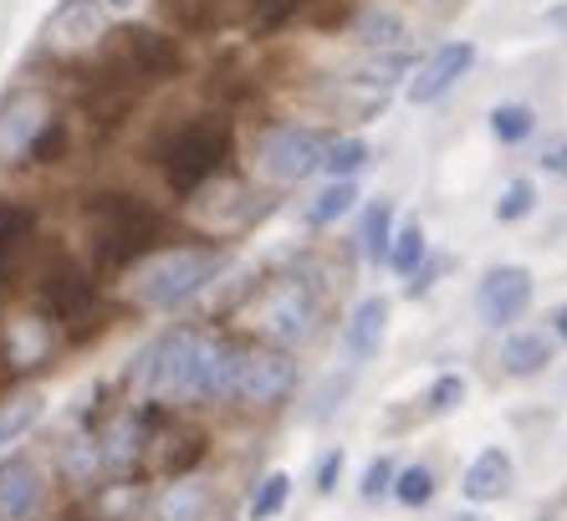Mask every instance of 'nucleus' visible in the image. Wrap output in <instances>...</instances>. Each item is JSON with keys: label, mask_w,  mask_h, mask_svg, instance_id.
Segmentation results:
<instances>
[{"label": "nucleus", "mask_w": 567, "mask_h": 521, "mask_svg": "<svg viewBox=\"0 0 567 521\" xmlns=\"http://www.w3.org/2000/svg\"><path fill=\"white\" fill-rule=\"evenodd\" d=\"M220 272V251L215 246H174V251H158L148 256L138 272L128 276V297L148 313H174V307H185L189 297L215 282Z\"/></svg>", "instance_id": "1"}, {"label": "nucleus", "mask_w": 567, "mask_h": 521, "mask_svg": "<svg viewBox=\"0 0 567 521\" xmlns=\"http://www.w3.org/2000/svg\"><path fill=\"white\" fill-rule=\"evenodd\" d=\"M205 348H210V333L199 327H169L164 338H154L138 364H133V389L144 399H195L199 389V364H205Z\"/></svg>", "instance_id": "2"}, {"label": "nucleus", "mask_w": 567, "mask_h": 521, "mask_svg": "<svg viewBox=\"0 0 567 521\" xmlns=\"http://www.w3.org/2000/svg\"><path fill=\"white\" fill-rule=\"evenodd\" d=\"M158 154H164V180H169V190L189 195V190H199V184L225 164V154H230V123H225L220 113H199V118H189V123H179V129L164 139Z\"/></svg>", "instance_id": "3"}, {"label": "nucleus", "mask_w": 567, "mask_h": 521, "mask_svg": "<svg viewBox=\"0 0 567 521\" xmlns=\"http://www.w3.org/2000/svg\"><path fill=\"white\" fill-rule=\"evenodd\" d=\"M251 159H256V174H261L266 184H302L307 174L322 170L328 144H322L312 129L277 123V129H261V133H256Z\"/></svg>", "instance_id": "4"}, {"label": "nucleus", "mask_w": 567, "mask_h": 521, "mask_svg": "<svg viewBox=\"0 0 567 521\" xmlns=\"http://www.w3.org/2000/svg\"><path fill=\"white\" fill-rule=\"evenodd\" d=\"M93 221H97V246H103L107 266H123L158 235V215L148 205L128 195H103L93 200Z\"/></svg>", "instance_id": "5"}, {"label": "nucleus", "mask_w": 567, "mask_h": 521, "mask_svg": "<svg viewBox=\"0 0 567 521\" xmlns=\"http://www.w3.org/2000/svg\"><path fill=\"white\" fill-rule=\"evenodd\" d=\"M256 327H261V338H271L277 348H297V343L317 327L312 292H307L297 276L271 282V287L261 292V302H256Z\"/></svg>", "instance_id": "6"}, {"label": "nucleus", "mask_w": 567, "mask_h": 521, "mask_svg": "<svg viewBox=\"0 0 567 521\" xmlns=\"http://www.w3.org/2000/svg\"><path fill=\"white\" fill-rule=\"evenodd\" d=\"M297 384V364L281 348H256L240 353V374H236V399L240 405H281Z\"/></svg>", "instance_id": "7"}, {"label": "nucleus", "mask_w": 567, "mask_h": 521, "mask_svg": "<svg viewBox=\"0 0 567 521\" xmlns=\"http://www.w3.org/2000/svg\"><path fill=\"white\" fill-rule=\"evenodd\" d=\"M471 67H475V41H445V47H435V52L414 67V78L404 82V98H410L414 108L440 103Z\"/></svg>", "instance_id": "8"}, {"label": "nucleus", "mask_w": 567, "mask_h": 521, "mask_svg": "<svg viewBox=\"0 0 567 521\" xmlns=\"http://www.w3.org/2000/svg\"><path fill=\"white\" fill-rule=\"evenodd\" d=\"M532 307V272L527 266H496L475 287V313L486 327H512Z\"/></svg>", "instance_id": "9"}, {"label": "nucleus", "mask_w": 567, "mask_h": 521, "mask_svg": "<svg viewBox=\"0 0 567 521\" xmlns=\"http://www.w3.org/2000/svg\"><path fill=\"white\" fill-rule=\"evenodd\" d=\"M113 72H138V78H179V47L154 27H123Z\"/></svg>", "instance_id": "10"}, {"label": "nucleus", "mask_w": 567, "mask_h": 521, "mask_svg": "<svg viewBox=\"0 0 567 521\" xmlns=\"http://www.w3.org/2000/svg\"><path fill=\"white\" fill-rule=\"evenodd\" d=\"M52 113H47V98L41 92H11L0 103V159H21L37 149V139L47 133Z\"/></svg>", "instance_id": "11"}, {"label": "nucleus", "mask_w": 567, "mask_h": 521, "mask_svg": "<svg viewBox=\"0 0 567 521\" xmlns=\"http://www.w3.org/2000/svg\"><path fill=\"white\" fill-rule=\"evenodd\" d=\"M383 338H389V297H363L343 327V353L348 364H369L379 358Z\"/></svg>", "instance_id": "12"}, {"label": "nucleus", "mask_w": 567, "mask_h": 521, "mask_svg": "<svg viewBox=\"0 0 567 521\" xmlns=\"http://www.w3.org/2000/svg\"><path fill=\"white\" fill-rule=\"evenodd\" d=\"M348 31H353V41L373 57H394V52H404V41H410V27H404V16H399L394 6H363Z\"/></svg>", "instance_id": "13"}, {"label": "nucleus", "mask_w": 567, "mask_h": 521, "mask_svg": "<svg viewBox=\"0 0 567 521\" xmlns=\"http://www.w3.org/2000/svg\"><path fill=\"white\" fill-rule=\"evenodd\" d=\"M41 507V470L31 460L0 466V521H27Z\"/></svg>", "instance_id": "14"}, {"label": "nucleus", "mask_w": 567, "mask_h": 521, "mask_svg": "<svg viewBox=\"0 0 567 521\" xmlns=\"http://www.w3.org/2000/svg\"><path fill=\"white\" fill-rule=\"evenodd\" d=\"M465 501H502L506 491H512V456H506L502 445H491V450H481V456L471 460V470H465V481H461Z\"/></svg>", "instance_id": "15"}, {"label": "nucleus", "mask_w": 567, "mask_h": 521, "mask_svg": "<svg viewBox=\"0 0 567 521\" xmlns=\"http://www.w3.org/2000/svg\"><path fill=\"white\" fill-rule=\"evenodd\" d=\"M97 37V11L93 0H62L52 16V47L62 52H78V47H93Z\"/></svg>", "instance_id": "16"}, {"label": "nucleus", "mask_w": 567, "mask_h": 521, "mask_svg": "<svg viewBox=\"0 0 567 521\" xmlns=\"http://www.w3.org/2000/svg\"><path fill=\"white\" fill-rule=\"evenodd\" d=\"M47 302H52L56 317H87L97 307V292H93V276L82 272H56L47 282Z\"/></svg>", "instance_id": "17"}, {"label": "nucleus", "mask_w": 567, "mask_h": 521, "mask_svg": "<svg viewBox=\"0 0 567 521\" xmlns=\"http://www.w3.org/2000/svg\"><path fill=\"white\" fill-rule=\"evenodd\" d=\"M547 364H553V343L542 338V333H516V338L502 343V374L532 378V374H542Z\"/></svg>", "instance_id": "18"}, {"label": "nucleus", "mask_w": 567, "mask_h": 521, "mask_svg": "<svg viewBox=\"0 0 567 521\" xmlns=\"http://www.w3.org/2000/svg\"><path fill=\"white\" fill-rule=\"evenodd\" d=\"M394 200H373L369 215H363V256L373 260V266H389V256H394Z\"/></svg>", "instance_id": "19"}, {"label": "nucleus", "mask_w": 567, "mask_h": 521, "mask_svg": "<svg viewBox=\"0 0 567 521\" xmlns=\"http://www.w3.org/2000/svg\"><path fill=\"white\" fill-rule=\"evenodd\" d=\"M205 511H210V491L199 481H174L169 491L158 496L154 517L158 521H205Z\"/></svg>", "instance_id": "20"}, {"label": "nucleus", "mask_w": 567, "mask_h": 521, "mask_svg": "<svg viewBox=\"0 0 567 521\" xmlns=\"http://www.w3.org/2000/svg\"><path fill=\"white\" fill-rule=\"evenodd\" d=\"M138 435H144V419L138 415H123L113 430L103 435V460H107V470H128L133 466V456H138Z\"/></svg>", "instance_id": "21"}, {"label": "nucleus", "mask_w": 567, "mask_h": 521, "mask_svg": "<svg viewBox=\"0 0 567 521\" xmlns=\"http://www.w3.org/2000/svg\"><path fill=\"white\" fill-rule=\"evenodd\" d=\"M41 409H47L41 394H16V399H6V405H0V450L21 440V435L41 419Z\"/></svg>", "instance_id": "22"}, {"label": "nucleus", "mask_w": 567, "mask_h": 521, "mask_svg": "<svg viewBox=\"0 0 567 521\" xmlns=\"http://www.w3.org/2000/svg\"><path fill=\"white\" fill-rule=\"evenodd\" d=\"M353 205H358V184H353V180H332L328 190L312 200L307 221H312V225H332V221H343Z\"/></svg>", "instance_id": "23"}, {"label": "nucleus", "mask_w": 567, "mask_h": 521, "mask_svg": "<svg viewBox=\"0 0 567 521\" xmlns=\"http://www.w3.org/2000/svg\"><path fill=\"white\" fill-rule=\"evenodd\" d=\"M532 129H537V113L527 103H502L491 108V133L502 139V144H527Z\"/></svg>", "instance_id": "24"}, {"label": "nucleus", "mask_w": 567, "mask_h": 521, "mask_svg": "<svg viewBox=\"0 0 567 521\" xmlns=\"http://www.w3.org/2000/svg\"><path fill=\"white\" fill-rule=\"evenodd\" d=\"M62 460H66V470H72V481H93L97 470H107L103 440H97V435H72L66 450H62Z\"/></svg>", "instance_id": "25"}, {"label": "nucleus", "mask_w": 567, "mask_h": 521, "mask_svg": "<svg viewBox=\"0 0 567 521\" xmlns=\"http://www.w3.org/2000/svg\"><path fill=\"white\" fill-rule=\"evenodd\" d=\"M430 260V241H424V225L420 221H410V225H399V235H394V256H389V266L394 272H404V276H414Z\"/></svg>", "instance_id": "26"}, {"label": "nucleus", "mask_w": 567, "mask_h": 521, "mask_svg": "<svg viewBox=\"0 0 567 521\" xmlns=\"http://www.w3.org/2000/svg\"><path fill=\"white\" fill-rule=\"evenodd\" d=\"M363 164H369V144H363L358 133H348V139H332L328 159H322V170H328L332 180H353Z\"/></svg>", "instance_id": "27"}, {"label": "nucleus", "mask_w": 567, "mask_h": 521, "mask_svg": "<svg viewBox=\"0 0 567 521\" xmlns=\"http://www.w3.org/2000/svg\"><path fill=\"white\" fill-rule=\"evenodd\" d=\"M287 496H291V476L287 470H271L251 496V521H271L281 507H287Z\"/></svg>", "instance_id": "28"}, {"label": "nucleus", "mask_w": 567, "mask_h": 521, "mask_svg": "<svg viewBox=\"0 0 567 521\" xmlns=\"http://www.w3.org/2000/svg\"><path fill=\"white\" fill-rule=\"evenodd\" d=\"M394 496L404 501V507H430V501H435V470H430V466H410V470H399Z\"/></svg>", "instance_id": "29"}, {"label": "nucleus", "mask_w": 567, "mask_h": 521, "mask_svg": "<svg viewBox=\"0 0 567 521\" xmlns=\"http://www.w3.org/2000/svg\"><path fill=\"white\" fill-rule=\"evenodd\" d=\"M532 205H537V184H532V180H512L502 190V200H496V221H502V225L527 221Z\"/></svg>", "instance_id": "30"}, {"label": "nucleus", "mask_w": 567, "mask_h": 521, "mask_svg": "<svg viewBox=\"0 0 567 521\" xmlns=\"http://www.w3.org/2000/svg\"><path fill=\"white\" fill-rule=\"evenodd\" d=\"M465 405V378L461 374H440L435 384H430V409L435 415H450V409Z\"/></svg>", "instance_id": "31"}, {"label": "nucleus", "mask_w": 567, "mask_h": 521, "mask_svg": "<svg viewBox=\"0 0 567 521\" xmlns=\"http://www.w3.org/2000/svg\"><path fill=\"white\" fill-rule=\"evenodd\" d=\"M394 481H399V476H394V466H389V460L379 456L369 470H363V486H358V491H363V501H379L383 491H394Z\"/></svg>", "instance_id": "32"}, {"label": "nucleus", "mask_w": 567, "mask_h": 521, "mask_svg": "<svg viewBox=\"0 0 567 521\" xmlns=\"http://www.w3.org/2000/svg\"><path fill=\"white\" fill-rule=\"evenodd\" d=\"M338 476H343V450H328V456L317 460V496H332L338 491Z\"/></svg>", "instance_id": "33"}, {"label": "nucleus", "mask_w": 567, "mask_h": 521, "mask_svg": "<svg viewBox=\"0 0 567 521\" xmlns=\"http://www.w3.org/2000/svg\"><path fill=\"white\" fill-rule=\"evenodd\" d=\"M21 231H27V215H21V210H0V266H6L11 246L21 241Z\"/></svg>", "instance_id": "34"}, {"label": "nucleus", "mask_w": 567, "mask_h": 521, "mask_svg": "<svg viewBox=\"0 0 567 521\" xmlns=\"http://www.w3.org/2000/svg\"><path fill=\"white\" fill-rule=\"evenodd\" d=\"M537 164L547 174H563V180H567V139H547V144H542V154H537Z\"/></svg>", "instance_id": "35"}, {"label": "nucleus", "mask_w": 567, "mask_h": 521, "mask_svg": "<svg viewBox=\"0 0 567 521\" xmlns=\"http://www.w3.org/2000/svg\"><path fill=\"white\" fill-rule=\"evenodd\" d=\"M31 154H37L41 164H52V159H62V129H56V123H47V133L37 139V149H31Z\"/></svg>", "instance_id": "36"}, {"label": "nucleus", "mask_w": 567, "mask_h": 521, "mask_svg": "<svg viewBox=\"0 0 567 521\" xmlns=\"http://www.w3.org/2000/svg\"><path fill=\"white\" fill-rule=\"evenodd\" d=\"M41 358V327H21V353H16V364H37Z\"/></svg>", "instance_id": "37"}, {"label": "nucleus", "mask_w": 567, "mask_h": 521, "mask_svg": "<svg viewBox=\"0 0 567 521\" xmlns=\"http://www.w3.org/2000/svg\"><path fill=\"white\" fill-rule=\"evenodd\" d=\"M297 6H302V0H261V27H277V21H287Z\"/></svg>", "instance_id": "38"}, {"label": "nucleus", "mask_w": 567, "mask_h": 521, "mask_svg": "<svg viewBox=\"0 0 567 521\" xmlns=\"http://www.w3.org/2000/svg\"><path fill=\"white\" fill-rule=\"evenodd\" d=\"M547 31H557V37H567V0H557V6H547Z\"/></svg>", "instance_id": "39"}, {"label": "nucleus", "mask_w": 567, "mask_h": 521, "mask_svg": "<svg viewBox=\"0 0 567 521\" xmlns=\"http://www.w3.org/2000/svg\"><path fill=\"white\" fill-rule=\"evenodd\" d=\"M103 6H107V11H118V16H128L133 6H138V0H103Z\"/></svg>", "instance_id": "40"}, {"label": "nucleus", "mask_w": 567, "mask_h": 521, "mask_svg": "<svg viewBox=\"0 0 567 521\" xmlns=\"http://www.w3.org/2000/svg\"><path fill=\"white\" fill-rule=\"evenodd\" d=\"M553 327H557V338L567 343V307H557V317H553Z\"/></svg>", "instance_id": "41"}, {"label": "nucleus", "mask_w": 567, "mask_h": 521, "mask_svg": "<svg viewBox=\"0 0 567 521\" xmlns=\"http://www.w3.org/2000/svg\"><path fill=\"white\" fill-rule=\"evenodd\" d=\"M455 521H475V517H455Z\"/></svg>", "instance_id": "42"}]
</instances>
